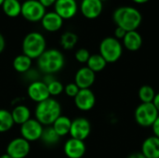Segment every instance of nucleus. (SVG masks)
<instances>
[{
  "label": "nucleus",
  "instance_id": "nucleus-23",
  "mask_svg": "<svg viewBox=\"0 0 159 158\" xmlns=\"http://www.w3.org/2000/svg\"><path fill=\"white\" fill-rule=\"evenodd\" d=\"M2 9L7 17L16 18L21 13V4L19 0H5Z\"/></svg>",
  "mask_w": 159,
  "mask_h": 158
},
{
  "label": "nucleus",
  "instance_id": "nucleus-20",
  "mask_svg": "<svg viewBox=\"0 0 159 158\" xmlns=\"http://www.w3.org/2000/svg\"><path fill=\"white\" fill-rule=\"evenodd\" d=\"M11 115L15 124L21 126L31 118V111L26 105H17L11 111Z\"/></svg>",
  "mask_w": 159,
  "mask_h": 158
},
{
  "label": "nucleus",
  "instance_id": "nucleus-6",
  "mask_svg": "<svg viewBox=\"0 0 159 158\" xmlns=\"http://www.w3.org/2000/svg\"><path fill=\"white\" fill-rule=\"evenodd\" d=\"M159 115L154 103H141L134 112V119L136 123L143 128H150Z\"/></svg>",
  "mask_w": 159,
  "mask_h": 158
},
{
  "label": "nucleus",
  "instance_id": "nucleus-43",
  "mask_svg": "<svg viewBox=\"0 0 159 158\" xmlns=\"http://www.w3.org/2000/svg\"><path fill=\"white\" fill-rule=\"evenodd\" d=\"M102 2H103V1H107V0H101Z\"/></svg>",
  "mask_w": 159,
  "mask_h": 158
},
{
  "label": "nucleus",
  "instance_id": "nucleus-28",
  "mask_svg": "<svg viewBox=\"0 0 159 158\" xmlns=\"http://www.w3.org/2000/svg\"><path fill=\"white\" fill-rule=\"evenodd\" d=\"M77 41H78V37L75 33L65 32L64 34H61L60 43H61V46L62 47V48H64L66 50H70L75 47Z\"/></svg>",
  "mask_w": 159,
  "mask_h": 158
},
{
  "label": "nucleus",
  "instance_id": "nucleus-19",
  "mask_svg": "<svg viewBox=\"0 0 159 158\" xmlns=\"http://www.w3.org/2000/svg\"><path fill=\"white\" fill-rule=\"evenodd\" d=\"M122 40L123 46L129 51H137L143 45V37L137 30L127 32Z\"/></svg>",
  "mask_w": 159,
  "mask_h": 158
},
{
  "label": "nucleus",
  "instance_id": "nucleus-44",
  "mask_svg": "<svg viewBox=\"0 0 159 158\" xmlns=\"http://www.w3.org/2000/svg\"><path fill=\"white\" fill-rule=\"evenodd\" d=\"M19 1H20V0H19Z\"/></svg>",
  "mask_w": 159,
  "mask_h": 158
},
{
  "label": "nucleus",
  "instance_id": "nucleus-11",
  "mask_svg": "<svg viewBox=\"0 0 159 158\" xmlns=\"http://www.w3.org/2000/svg\"><path fill=\"white\" fill-rule=\"evenodd\" d=\"M27 95L33 102L36 103H39L50 98L48 86L42 80H37L30 83L27 88Z\"/></svg>",
  "mask_w": 159,
  "mask_h": 158
},
{
  "label": "nucleus",
  "instance_id": "nucleus-30",
  "mask_svg": "<svg viewBox=\"0 0 159 158\" xmlns=\"http://www.w3.org/2000/svg\"><path fill=\"white\" fill-rule=\"evenodd\" d=\"M89 57H90V53L86 48H79L75 53V60L78 62H80V63H87L89 59Z\"/></svg>",
  "mask_w": 159,
  "mask_h": 158
},
{
  "label": "nucleus",
  "instance_id": "nucleus-5",
  "mask_svg": "<svg viewBox=\"0 0 159 158\" xmlns=\"http://www.w3.org/2000/svg\"><path fill=\"white\" fill-rule=\"evenodd\" d=\"M100 54L107 63L117 61L123 54V46L121 42L113 36L105 37L100 44Z\"/></svg>",
  "mask_w": 159,
  "mask_h": 158
},
{
  "label": "nucleus",
  "instance_id": "nucleus-34",
  "mask_svg": "<svg viewBox=\"0 0 159 158\" xmlns=\"http://www.w3.org/2000/svg\"><path fill=\"white\" fill-rule=\"evenodd\" d=\"M152 129H153V133L154 136L159 138V115L157 116V118L156 119V121L154 122V124L152 125Z\"/></svg>",
  "mask_w": 159,
  "mask_h": 158
},
{
  "label": "nucleus",
  "instance_id": "nucleus-38",
  "mask_svg": "<svg viewBox=\"0 0 159 158\" xmlns=\"http://www.w3.org/2000/svg\"><path fill=\"white\" fill-rule=\"evenodd\" d=\"M153 103H154L155 107L157 108V112L159 113V92L156 94V97H155V99H154V102H153Z\"/></svg>",
  "mask_w": 159,
  "mask_h": 158
},
{
  "label": "nucleus",
  "instance_id": "nucleus-16",
  "mask_svg": "<svg viewBox=\"0 0 159 158\" xmlns=\"http://www.w3.org/2000/svg\"><path fill=\"white\" fill-rule=\"evenodd\" d=\"M96 79L95 73L85 66L77 70L75 75V83L80 89L90 88Z\"/></svg>",
  "mask_w": 159,
  "mask_h": 158
},
{
  "label": "nucleus",
  "instance_id": "nucleus-13",
  "mask_svg": "<svg viewBox=\"0 0 159 158\" xmlns=\"http://www.w3.org/2000/svg\"><path fill=\"white\" fill-rule=\"evenodd\" d=\"M78 6L75 0H56L54 11L62 19L69 20L77 13Z\"/></svg>",
  "mask_w": 159,
  "mask_h": 158
},
{
  "label": "nucleus",
  "instance_id": "nucleus-36",
  "mask_svg": "<svg viewBox=\"0 0 159 158\" xmlns=\"http://www.w3.org/2000/svg\"><path fill=\"white\" fill-rule=\"evenodd\" d=\"M40 2V4L44 7H49L51 6H54L56 0H38Z\"/></svg>",
  "mask_w": 159,
  "mask_h": 158
},
{
  "label": "nucleus",
  "instance_id": "nucleus-25",
  "mask_svg": "<svg viewBox=\"0 0 159 158\" xmlns=\"http://www.w3.org/2000/svg\"><path fill=\"white\" fill-rule=\"evenodd\" d=\"M107 65L106 61L101 56V54H93L90 55L88 62H87V67H89L92 72L95 74L98 72L102 71Z\"/></svg>",
  "mask_w": 159,
  "mask_h": 158
},
{
  "label": "nucleus",
  "instance_id": "nucleus-3",
  "mask_svg": "<svg viewBox=\"0 0 159 158\" xmlns=\"http://www.w3.org/2000/svg\"><path fill=\"white\" fill-rule=\"evenodd\" d=\"M61 115V103L53 98H48V100L37 103L34 109L35 119L45 127L52 126L55 120Z\"/></svg>",
  "mask_w": 159,
  "mask_h": 158
},
{
  "label": "nucleus",
  "instance_id": "nucleus-31",
  "mask_svg": "<svg viewBox=\"0 0 159 158\" xmlns=\"http://www.w3.org/2000/svg\"><path fill=\"white\" fill-rule=\"evenodd\" d=\"M80 88L76 86V84L74 82V83H69L67 84L66 86H64V89H63V92L70 98H75L77 93L79 92Z\"/></svg>",
  "mask_w": 159,
  "mask_h": 158
},
{
  "label": "nucleus",
  "instance_id": "nucleus-10",
  "mask_svg": "<svg viewBox=\"0 0 159 158\" xmlns=\"http://www.w3.org/2000/svg\"><path fill=\"white\" fill-rule=\"evenodd\" d=\"M91 132V125L90 122L85 117H77L72 120V125L70 129V136L71 138L85 141Z\"/></svg>",
  "mask_w": 159,
  "mask_h": 158
},
{
  "label": "nucleus",
  "instance_id": "nucleus-33",
  "mask_svg": "<svg viewBox=\"0 0 159 158\" xmlns=\"http://www.w3.org/2000/svg\"><path fill=\"white\" fill-rule=\"evenodd\" d=\"M126 34H127V31H125L124 29H122L120 27H116L115 30V37L118 40L123 39L124 36L126 35Z\"/></svg>",
  "mask_w": 159,
  "mask_h": 158
},
{
  "label": "nucleus",
  "instance_id": "nucleus-1",
  "mask_svg": "<svg viewBox=\"0 0 159 158\" xmlns=\"http://www.w3.org/2000/svg\"><path fill=\"white\" fill-rule=\"evenodd\" d=\"M113 20L117 27L129 32L136 31L139 28L143 20V16L136 7L123 6L114 11Z\"/></svg>",
  "mask_w": 159,
  "mask_h": 158
},
{
  "label": "nucleus",
  "instance_id": "nucleus-12",
  "mask_svg": "<svg viewBox=\"0 0 159 158\" xmlns=\"http://www.w3.org/2000/svg\"><path fill=\"white\" fill-rule=\"evenodd\" d=\"M75 104L77 109L83 112L90 111L96 103V97L90 88L80 89L77 95L74 98Z\"/></svg>",
  "mask_w": 159,
  "mask_h": 158
},
{
  "label": "nucleus",
  "instance_id": "nucleus-7",
  "mask_svg": "<svg viewBox=\"0 0 159 158\" xmlns=\"http://www.w3.org/2000/svg\"><path fill=\"white\" fill-rule=\"evenodd\" d=\"M45 14L46 7H44L38 0H25L21 4L20 15L28 21H41Z\"/></svg>",
  "mask_w": 159,
  "mask_h": 158
},
{
  "label": "nucleus",
  "instance_id": "nucleus-37",
  "mask_svg": "<svg viewBox=\"0 0 159 158\" xmlns=\"http://www.w3.org/2000/svg\"><path fill=\"white\" fill-rule=\"evenodd\" d=\"M5 46H6L5 38H4L3 34L0 33V53H2V52H3V50L5 49Z\"/></svg>",
  "mask_w": 159,
  "mask_h": 158
},
{
  "label": "nucleus",
  "instance_id": "nucleus-8",
  "mask_svg": "<svg viewBox=\"0 0 159 158\" xmlns=\"http://www.w3.org/2000/svg\"><path fill=\"white\" fill-rule=\"evenodd\" d=\"M44 126L35 118H30L27 122L22 124L20 128V137L27 142H32L40 140Z\"/></svg>",
  "mask_w": 159,
  "mask_h": 158
},
{
  "label": "nucleus",
  "instance_id": "nucleus-32",
  "mask_svg": "<svg viewBox=\"0 0 159 158\" xmlns=\"http://www.w3.org/2000/svg\"><path fill=\"white\" fill-rule=\"evenodd\" d=\"M24 74H25V78H26L27 80H29L30 83L39 80V79H38V78H39V74H38V72H36L35 70H34V69H32V68H31L28 72H26Z\"/></svg>",
  "mask_w": 159,
  "mask_h": 158
},
{
  "label": "nucleus",
  "instance_id": "nucleus-41",
  "mask_svg": "<svg viewBox=\"0 0 159 158\" xmlns=\"http://www.w3.org/2000/svg\"><path fill=\"white\" fill-rule=\"evenodd\" d=\"M0 158H12V157H10L7 154H4V155L0 156Z\"/></svg>",
  "mask_w": 159,
  "mask_h": 158
},
{
  "label": "nucleus",
  "instance_id": "nucleus-17",
  "mask_svg": "<svg viewBox=\"0 0 159 158\" xmlns=\"http://www.w3.org/2000/svg\"><path fill=\"white\" fill-rule=\"evenodd\" d=\"M41 24L44 30L49 33H54L59 31L63 24V20L55 12H46L44 17L41 20Z\"/></svg>",
  "mask_w": 159,
  "mask_h": 158
},
{
  "label": "nucleus",
  "instance_id": "nucleus-15",
  "mask_svg": "<svg viewBox=\"0 0 159 158\" xmlns=\"http://www.w3.org/2000/svg\"><path fill=\"white\" fill-rule=\"evenodd\" d=\"M103 5L101 0H82L80 10L87 19L93 20L98 18L102 12Z\"/></svg>",
  "mask_w": 159,
  "mask_h": 158
},
{
  "label": "nucleus",
  "instance_id": "nucleus-26",
  "mask_svg": "<svg viewBox=\"0 0 159 158\" xmlns=\"http://www.w3.org/2000/svg\"><path fill=\"white\" fill-rule=\"evenodd\" d=\"M14 124L11 112L6 109H0V133H5L10 130Z\"/></svg>",
  "mask_w": 159,
  "mask_h": 158
},
{
  "label": "nucleus",
  "instance_id": "nucleus-39",
  "mask_svg": "<svg viewBox=\"0 0 159 158\" xmlns=\"http://www.w3.org/2000/svg\"><path fill=\"white\" fill-rule=\"evenodd\" d=\"M128 158H146L143 154H142V152H140V153H133V154H131V155H129Z\"/></svg>",
  "mask_w": 159,
  "mask_h": 158
},
{
  "label": "nucleus",
  "instance_id": "nucleus-18",
  "mask_svg": "<svg viewBox=\"0 0 159 158\" xmlns=\"http://www.w3.org/2000/svg\"><path fill=\"white\" fill-rule=\"evenodd\" d=\"M142 154L146 158H159V138L151 136L142 144Z\"/></svg>",
  "mask_w": 159,
  "mask_h": 158
},
{
  "label": "nucleus",
  "instance_id": "nucleus-2",
  "mask_svg": "<svg viewBox=\"0 0 159 158\" xmlns=\"http://www.w3.org/2000/svg\"><path fill=\"white\" fill-rule=\"evenodd\" d=\"M65 65L64 55L56 48L46 49L37 59V67L44 74H55Z\"/></svg>",
  "mask_w": 159,
  "mask_h": 158
},
{
  "label": "nucleus",
  "instance_id": "nucleus-22",
  "mask_svg": "<svg viewBox=\"0 0 159 158\" xmlns=\"http://www.w3.org/2000/svg\"><path fill=\"white\" fill-rule=\"evenodd\" d=\"M32 59L22 53L14 58L12 65L16 72L20 74H25L32 68Z\"/></svg>",
  "mask_w": 159,
  "mask_h": 158
},
{
  "label": "nucleus",
  "instance_id": "nucleus-29",
  "mask_svg": "<svg viewBox=\"0 0 159 158\" xmlns=\"http://www.w3.org/2000/svg\"><path fill=\"white\" fill-rule=\"evenodd\" d=\"M47 86H48V89L50 97L51 96L56 97V96L61 95L63 92V89H64V86L57 79H55L54 81H52L51 83H49Z\"/></svg>",
  "mask_w": 159,
  "mask_h": 158
},
{
  "label": "nucleus",
  "instance_id": "nucleus-40",
  "mask_svg": "<svg viewBox=\"0 0 159 158\" xmlns=\"http://www.w3.org/2000/svg\"><path fill=\"white\" fill-rule=\"evenodd\" d=\"M132 1L136 4H144V3H147L149 0H132Z\"/></svg>",
  "mask_w": 159,
  "mask_h": 158
},
{
  "label": "nucleus",
  "instance_id": "nucleus-14",
  "mask_svg": "<svg viewBox=\"0 0 159 158\" xmlns=\"http://www.w3.org/2000/svg\"><path fill=\"white\" fill-rule=\"evenodd\" d=\"M87 151L86 144L83 141L70 138L63 145L64 155L68 158H82Z\"/></svg>",
  "mask_w": 159,
  "mask_h": 158
},
{
  "label": "nucleus",
  "instance_id": "nucleus-9",
  "mask_svg": "<svg viewBox=\"0 0 159 158\" xmlns=\"http://www.w3.org/2000/svg\"><path fill=\"white\" fill-rule=\"evenodd\" d=\"M30 142H27L25 139L19 137L11 140L8 142L6 154H7L12 158H25L30 154Z\"/></svg>",
  "mask_w": 159,
  "mask_h": 158
},
{
  "label": "nucleus",
  "instance_id": "nucleus-4",
  "mask_svg": "<svg viewBox=\"0 0 159 158\" xmlns=\"http://www.w3.org/2000/svg\"><path fill=\"white\" fill-rule=\"evenodd\" d=\"M47 42L45 36L38 32H31L22 40V53L32 60H37L46 50Z\"/></svg>",
  "mask_w": 159,
  "mask_h": 158
},
{
  "label": "nucleus",
  "instance_id": "nucleus-27",
  "mask_svg": "<svg viewBox=\"0 0 159 158\" xmlns=\"http://www.w3.org/2000/svg\"><path fill=\"white\" fill-rule=\"evenodd\" d=\"M155 89L148 85H143L140 88L138 91V96L142 103H152L156 97Z\"/></svg>",
  "mask_w": 159,
  "mask_h": 158
},
{
  "label": "nucleus",
  "instance_id": "nucleus-21",
  "mask_svg": "<svg viewBox=\"0 0 159 158\" xmlns=\"http://www.w3.org/2000/svg\"><path fill=\"white\" fill-rule=\"evenodd\" d=\"M71 125H72V120L69 117L65 115H61L55 120V122L52 124L51 127L54 129V130L57 132V134L60 137H64L70 133Z\"/></svg>",
  "mask_w": 159,
  "mask_h": 158
},
{
  "label": "nucleus",
  "instance_id": "nucleus-42",
  "mask_svg": "<svg viewBox=\"0 0 159 158\" xmlns=\"http://www.w3.org/2000/svg\"><path fill=\"white\" fill-rule=\"evenodd\" d=\"M4 1H5V0H0V7H2V5H3V3H4Z\"/></svg>",
  "mask_w": 159,
  "mask_h": 158
},
{
  "label": "nucleus",
  "instance_id": "nucleus-35",
  "mask_svg": "<svg viewBox=\"0 0 159 158\" xmlns=\"http://www.w3.org/2000/svg\"><path fill=\"white\" fill-rule=\"evenodd\" d=\"M55 79H56V78H55L54 74H45L42 81H43L46 85H48L49 83H51V82L54 81Z\"/></svg>",
  "mask_w": 159,
  "mask_h": 158
},
{
  "label": "nucleus",
  "instance_id": "nucleus-24",
  "mask_svg": "<svg viewBox=\"0 0 159 158\" xmlns=\"http://www.w3.org/2000/svg\"><path fill=\"white\" fill-rule=\"evenodd\" d=\"M61 137L57 134V132L54 130V129L51 126L48 127H45L41 135V142L48 146H52L55 145L59 142Z\"/></svg>",
  "mask_w": 159,
  "mask_h": 158
}]
</instances>
